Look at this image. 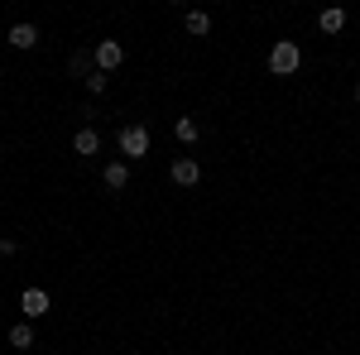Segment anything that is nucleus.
<instances>
[{"label": "nucleus", "mask_w": 360, "mask_h": 355, "mask_svg": "<svg viewBox=\"0 0 360 355\" xmlns=\"http://www.w3.org/2000/svg\"><path fill=\"white\" fill-rule=\"evenodd\" d=\"M120 63H125V49H120L115 39H101V44H96V67H101V72H115Z\"/></svg>", "instance_id": "nucleus-3"}, {"label": "nucleus", "mask_w": 360, "mask_h": 355, "mask_svg": "<svg viewBox=\"0 0 360 355\" xmlns=\"http://www.w3.org/2000/svg\"><path fill=\"white\" fill-rule=\"evenodd\" d=\"M10 44H15V49H34V44H39V29L34 25H15L10 29Z\"/></svg>", "instance_id": "nucleus-8"}, {"label": "nucleus", "mask_w": 360, "mask_h": 355, "mask_svg": "<svg viewBox=\"0 0 360 355\" xmlns=\"http://www.w3.org/2000/svg\"><path fill=\"white\" fill-rule=\"evenodd\" d=\"M20 307H25V317H49V312H53V298H49L44 288H25Z\"/></svg>", "instance_id": "nucleus-4"}, {"label": "nucleus", "mask_w": 360, "mask_h": 355, "mask_svg": "<svg viewBox=\"0 0 360 355\" xmlns=\"http://www.w3.org/2000/svg\"><path fill=\"white\" fill-rule=\"evenodd\" d=\"M173 130H178V139H183V144H197V139H202V125H197L193 115H183V120H178Z\"/></svg>", "instance_id": "nucleus-10"}, {"label": "nucleus", "mask_w": 360, "mask_h": 355, "mask_svg": "<svg viewBox=\"0 0 360 355\" xmlns=\"http://www.w3.org/2000/svg\"><path fill=\"white\" fill-rule=\"evenodd\" d=\"M317 25H322V34H341V29H346V10H341V5L322 10V15H317Z\"/></svg>", "instance_id": "nucleus-6"}, {"label": "nucleus", "mask_w": 360, "mask_h": 355, "mask_svg": "<svg viewBox=\"0 0 360 355\" xmlns=\"http://www.w3.org/2000/svg\"><path fill=\"white\" fill-rule=\"evenodd\" d=\"M298 63H303V53H298V44H293V39H278L274 49H269V72H274V77H293V72H298Z\"/></svg>", "instance_id": "nucleus-1"}, {"label": "nucleus", "mask_w": 360, "mask_h": 355, "mask_svg": "<svg viewBox=\"0 0 360 355\" xmlns=\"http://www.w3.org/2000/svg\"><path fill=\"white\" fill-rule=\"evenodd\" d=\"M168 178H173L178 188H193L197 178H202V168H197V159H188V154H183V159H173V168H168Z\"/></svg>", "instance_id": "nucleus-5"}, {"label": "nucleus", "mask_w": 360, "mask_h": 355, "mask_svg": "<svg viewBox=\"0 0 360 355\" xmlns=\"http://www.w3.org/2000/svg\"><path fill=\"white\" fill-rule=\"evenodd\" d=\"M101 178H106V188H111V192H120L125 183H130V164H106Z\"/></svg>", "instance_id": "nucleus-7"}, {"label": "nucleus", "mask_w": 360, "mask_h": 355, "mask_svg": "<svg viewBox=\"0 0 360 355\" xmlns=\"http://www.w3.org/2000/svg\"><path fill=\"white\" fill-rule=\"evenodd\" d=\"M120 154L144 159V154H149V130H144V125H125V130H120Z\"/></svg>", "instance_id": "nucleus-2"}, {"label": "nucleus", "mask_w": 360, "mask_h": 355, "mask_svg": "<svg viewBox=\"0 0 360 355\" xmlns=\"http://www.w3.org/2000/svg\"><path fill=\"white\" fill-rule=\"evenodd\" d=\"M10 346H15V351H29V346H34V327H29V322H15V327H10Z\"/></svg>", "instance_id": "nucleus-9"}, {"label": "nucleus", "mask_w": 360, "mask_h": 355, "mask_svg": "<svg viewBox=\"0 0 360 355\" xmlns=\"http://www.w3.org/2000/svg\"><path fill=\"white\" fill-rule=\"evenodd\" d=\"M72 149H77V154H96V149H101V135H96V130H77Z\"/></svg>", "instance_id": "nucleus-11"}, {"label": "nucleus", "mask_w": 360, "mask_h": 355, "mask_svg": "<svg viewBox=\"0 0 360 355\" xmlns=\"http://www.w3.org/2000/svg\"><path fill=\"white\" fill-rule=\"evenodd\" d=\"M356 96H360V82H356Z\"/></svg>", "instance_id": "nucleus-15"}, {"label": "nucleus", "mask_w": 360, "mask_h": 355, "mask_svg": "<svg viewBox=\"0 0 360 355\" xmlns=\"http://www.w3.org/2000/svg\"><path fill=\"white\" fill-rule=\"evenodd\" d=\"M183 25H188V34H197V39H202V34H212V15H202V10H193V15H188Z\"/></svg>", "instance_id": "nucleus-12"}, {"label": "nucleus", "mask_w": 360, "mask_h": 355, "mask_svg": "<svg viewBox=\"0 0 360 355\" xmlns=\"http://www.w3.org/2000/svg\"><path fill=\"white\" fill-rule=\"evenodd\" d=\"M106 82H111L106 72H91V77H86V91H91V96H101V91H106Z\"/></svg>", "instance_id": "nucleus-14"}, {"label": "nucleus", "mask_w": 360, "mask_h": 355, "mask_svg": "<svg viewBox=\"0 0 360 355\" xmlns=\"http://www.w3.org/2000/svg\"><path fill=\"white\" fill-rule=\"evenodd\" d=\"M72 72H77V77H91V53H72Z\"/></svg>", "instance_id": "nucleus-13"}]
</instances>
